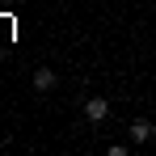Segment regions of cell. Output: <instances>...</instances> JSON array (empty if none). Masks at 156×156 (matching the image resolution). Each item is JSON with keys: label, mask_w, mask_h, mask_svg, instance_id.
I'll return each instance as SVG.
<instances>
[{"label": "cell", "mask_w": 156, "mask_h": 156, "mask_svg": "<svg viewBox=\"0 0 156 156\" xmlns=\"http://www.w3.org/2000/svg\"><path fill=\"white\" fill-rule=\"evenodd\" d=\"M105 114H110V101L105 97H89L84 101V118L89 122H105Z\"/></svg>", "instance_id": "1"}, {"label": "cell", "mask_w": 156, "mask_h": 156, "mask_svg": "<svg viewBox=\"0 0 156 156\" xmlns=\"http://www.w3.org/2000/svg\"><path fill=\"white\" fill-rule=\"evenodd\" d=\"M152 135H156V127L148 118H135V122H131V144H148Z\"/></svg>", "instance_id": "2"}, {"label": "cell", "mask_w": 156, "mask_h": 156, "mask_svg": "<svg viewBox=\"0 0 156 156\" xmlns=\"http://www.w3.org/2000/svg\"><path fill=\"white\" fill-rule=\"evenodd\" d=\"M55 84H59V76H55L51 68H38V72H34V89H38V93H51Z\"/></svg>", "instance_id": "3"}, {"label": "cell", "mask_w": 156, "mask_h": 156, "mask_svg": "<svg viewBox=\"0 0 156 156\" xmlns=\"http://www.w3.org/2000/svg\"><path fill=\"white\" fill-rule=\"evenodd\" d=\"M13 4H17V0H0V9H13Z\"/></svg>", "instance_id": "4"}]
</instances>
